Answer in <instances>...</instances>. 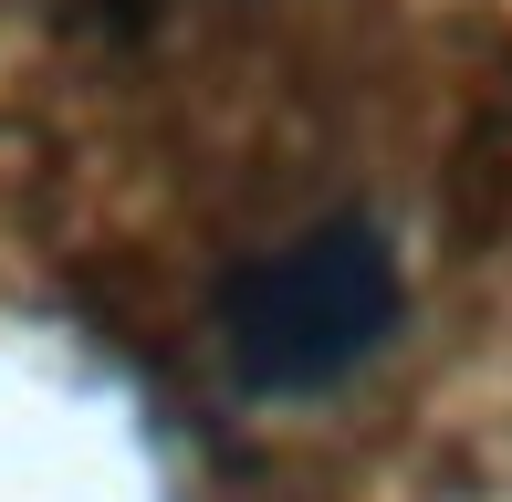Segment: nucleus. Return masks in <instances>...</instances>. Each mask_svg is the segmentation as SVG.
Masks as SVG:
<instances>
[{
  "instance_id": "nucleus-1",
  "label": "nucleus",
  "mask_w": 512,
  "mask_h": 502,
  "mask_svg": "<svg viewBox=\"0 0 512 502\" xmlns=\"http://www.w3.org/2000/svg\"><path fill=\"white\" fill-rule=\"evenodd\" d=\"M387 325H398V262L366 220H324V231L241 262L220 293V346L262 398L335 387L345 367L387 346Z\"/></svg>"
}]
</instances>
